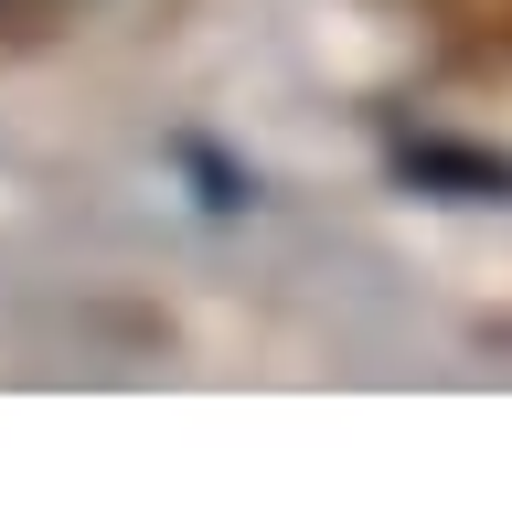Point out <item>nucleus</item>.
Segmentation results:
<instances>
[{
	"label": "nucleus",
	"instance_id": "f257e3e1",
	"mask_svg": "<svg viewBox=\"0 0 512 512\" xmlns=\"http://www.w3.org/2000/svg\"><path fill=\"white\" fill-rule=\"evenodd\" d=\"M395 182L427 203H512V150H470V139H406Z\"/></svg>",
	"mask_w": 512,
	"mask_h": 512
},
{
	"label": "nucleus",
	"instance_id": "f03ea898",
	"mask_svg": "<svg viewBox=\"0 0 512 512\" xmlns=\"http://www.w3.org/2000/svg\"><path fill=\"white\" fill-rule=\"evenodd\" d=\"M96 11H118V0H0V43H64Z\"/></svg>",
	"mask_w": 512,
	"mask_h": 512
}]
</instances>
